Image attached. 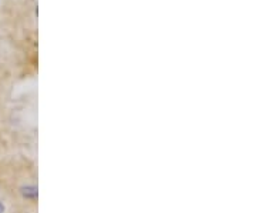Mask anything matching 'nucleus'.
I'll return each mask as SVG.
<instances>
[{
    "label": "nucleus",
    "instance_id": "nucleus-1",
    "mask_svg": "<svg viewBox=\"0 0 257 213\" xmlns=\"http://www.w3.org/2000/svg\"><path fill=\"white\" fill-rule=\"evenodd\" d=\"M24 196H29V198H36L37 196V189L34 186H29V188H24L23 189Z\"/></svg>",
    "mask_w": 257,
    "mask_h": 213
}]
</instances>
